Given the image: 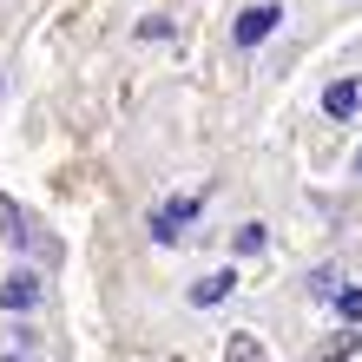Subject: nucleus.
I'll use <instances>...</instances> for the list:
<instances>
[{"label":"nucleus","mask_w":362,"mask_h":362,"mask_svg":"<svg viewBox=\"0 0 362 362\" xmlns=\"http://www.w3.org/2000/svg\"><path fill=\"white\" fill-rule=\"evenodd\" d=\"M276 27H284V7H276V0H257V7H244L230 20V40H238V47H264Z\"/></svg>","instance_id":"nucleus-1"},{"label":"nucleus","mask_w":362,"mask_h":362,"mask_svg":"<svg viewBox=\"0 0 362 362\" xmlns=\"http://www.w3.org/2000/svg\"><path fill=\"white\" fill-rule=\"evenodd\" d=\"M191 224H198V198H165L152 211V244H178Z\"/></svg>","instance_id":"nucleus-2"},{"label":"nucleus","mask_w":362,"mask_h":362,"mask_svg":"<svg viewBox=\"0 0 362 362\" xmlns=\"http://www.w3.org/2000/svg\"><path fill=\"white\" fill-rule=\"evenodd\" d=\"M40 303V276L33 270H13L7 284H0V310H33Z\"/></svg>","instance_id":"nucleus-3"},{"label":"nucleus","mask_w":362,"mask_h":362,"mask_svg":"<svg viewBox=\"0 0 362 362\" xmlns=\"http://www.w3.org/2000/svg\"><path fill=\"white\" fill-rule=\"evenodd\" d=\"M0 244H33V218L0 191Z\"/></svg>","instance_id":"nucleus-4"},{"label":"nucleus","mask_w":362,"mask_h":362,"mask_svg":"<svg viewBox=\"0 0 362 362\" xmlns=\"http://www.w3.org/2000/svg\"><path fill=\"white\" fill-rule=\"evenodd\" d=\"M230 290H238V276H230V270H211V276H198V284H191V303H198V310H218Z\"/></svg>","instance_id":"nucleus-5"},{"label":"nucleus","mask_w":362,"mask_h":362,"mask_svg":"<svg viewBox=\"0 0 362 362\" xmlns=\"http://www.w3.org/2000/svg\"><path fill=\"white\" fill-rule=\"evenodd\" d=\"M356 105H362V86H356V79H336V86L323 93V112L329 119H356Z\"/></svg>","instance_id":"nucleus-6"},{"label":"nucleus","mask_w":362,"mask_h":362,"mask_svg":"<svg viewBox=\"0 0 362 362\" xmlns=\"http://www.w3.org/2000/svg\"><path fill=\"white\" fill-rule=\"evenodd\" d=\"M224 362H270V356H264V343H257L250 329H238V336L224 343Z\"/></svg>","instance_id":"nucleus-7"},{"label":"nucleus","mask_w":362,"mask_h":362,"mask_svg":"<svg viewBox=\"0 0 362 362\" xmlns=\"http://www.w3.org/2000/svg\"><path fill=\"white\" fill-rule=\"evenodd\" d=\"M356 349H362V329H349V336H343V343H329V349H323V356H316V362H343V356H356Z\"/></svg>","instance_id":"nucleus-8"},{"label":"nucleus","mask_w":362,"mask_h":362,"mask_svg":"<svg viewBox=\"0 0 362 362\" xmlns=\"http://www.w3.org/2000/svg\"><path fill=\"white\" fill-rule=\"evenodd\" d=\"M139 40H172V20H165V13H145L139 20Z\"/></svg>","instance_id":"nucleus-9"},{"label":"nucleus","mask_w":362,"mask_h":362,"mask_svg":"<svg viewBox=\"0 0 362 362\" xmlns=\"http://www.w3.org/2000/svg\"><path fill=\"white\" fill-rule=\"evenodd\" d=\"M329 303H336V310H343V316H349V323H362V290H336V296H329Z\"/></svg>","instance_id":"nucleus-10"},{"label":"nucleus","mask_w":362,"mask_h":362,"mask_svg":"<svg viewBox=\"0 0 362 362\" xmlns=\"http://www.w3.org/2000/svg\"><path fill=\"white\" fill-rule=\"evenodd\" d=\"M316 296H336V290H343V276H336V270H316V284H310Z\"/></svg>","instance_id":"nucleus-11"},{"label":"nucleus","mask_w":362,"mask_h":362,"mask_svg":"<svg viewBox=\"0 0 362 362\" xmlns=\"http://www.w3.org/2000/svg\"><path fill=\"white\" fill-rule=\"evenodd\" d=\"M238 250H264V224H244L238 230Z\"/></svg>","instance_id":"nucleus-12"},{"label":"nucleus","mask_w":362,"mask_h":362,"mask_svg":"<svg viewBox=\"0 0 362 362\" xmlns=\"http://www.w3.org/2000/svg\"><path fill=\"white\" fill-rule=\"evenodd\" d=\"M356 172H362V152H356Z\"/></svg>","instance_id":"nucleus-13"}]
</instances>
